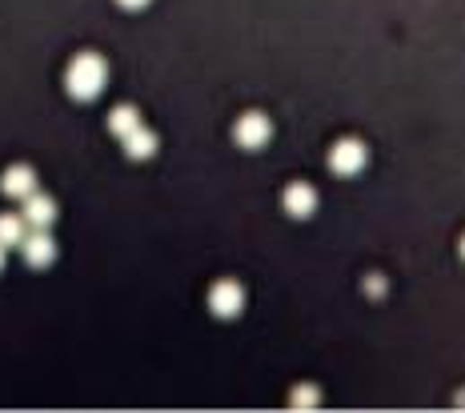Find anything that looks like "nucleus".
Masks as SVG:
<instances>
[{
	"label": "nucleus",
	"instance_id": "nucleus-6",
	"mask_svg": "<svg viewBox=\"0 0 465 413\" xmlns=\"http://www.w3.org/2000/svg\"><path fill=\"white\" fill-rule=\"evenodd\" d=\"M0 189H4V197L24 201V197L37 193V173H32L29 165H13V169H4V177H0Z\"/></svg>",
	"mask_w": 465,
	"mask_h": 413
},
{
	"label": "nucleus",
	"instance_id": "nucleus-11",
	"mask_svg": "<svg viewBox=\"0 0 465 413\" xmlns=\"http://www.w3.org/2000/svg\"><path fill=\"white\" fill-rule=\"evenodd\" d=\"M133 128H141V113H136L133 105H117L113 113H109V133L113 136H128Z\"/></svg>",
	"mask_w": 465,
	"mask_h": 413
},
{
	"label": "nucleus",
	"instance_id": "nucleus-13",
	"mask_svg": "<svg viewBox=\"0 0 465 413\" xmlns=\"http://www.w3.org/2000/svg\"><path fill=\"white\" fill-rule=\"evenodd\" d=\"M0 269H4V245H0Z\"/></svg>",
	"mask_w": 465,
	"mask_h": 413
},
{
	"label": "nucleus",
	"instance_id": "nucleus-1",
	"mask_svg": "<svg viewBox=\"0 0 465 413\" xmlns=\"http://www.w3.org/2000/svg\"><path fill=\"white\" fill-rule=\"evenodd\" d=\"M65 84H68V92H73L76 101H97L101 92H105V84H109V65H105V57L81 53V57L73 60V65H68Z\"/></svg>",
	"mask_w": 465,
	"mask_h": 413
},
{
	"label": "nucleus",
	"instance_id": "nucleus-8",
	"mask_svg": "<svg viewBox=\"0 0 465 413\" xmlns=\"http://www.w3.org/2000/svg\"><path fill=\"white\" fill-rule=\"evenodd\" d=\"M24 217H29L32 229H48V225L57 221V201H53V197H45V193L37 189L32 197H24Z\"/></svg>",
	"mask_w": 465,
	"mask_h": 413
},
{
	"label": "nucleus",
	"instance_id": "nucleus-4",
	"mask_svg": "<svg viewBox=\"0 0 465 413\" xmlns=\"http://www.w3.org/2000/svg\"><path fill=\"white\" fill-rule=\"evenodd\" d=\"M209 309L217 317H237L241 309H245V289L237 286V281H217V286L209 289Z\"/></svg>",
	"mask_w": 465,
	"mask_h": 413
},
{
	"label": "nucleus",
	"instance_id": "nucleus-7",
	"mask_svg": "<svg viewBox=\"0 0 465 413\" xmlns=\"http://www.w3.org/2000/svg\"><path fill=\"white\" fill-rule=\"evenodd\" d=\"M281 205H285L289 217H309V213L317 209L313 185H305V180H293V185L285 189V197H281Z\"/></svg>",
	"mask_w": 465,
	"mask_h": 413
},
{
	"label": "nucleus",
	"instance_id": "nucleus-3",
	"mask_svg": "<svg viewBox=\"0 0 465 413\" xmlns=\"http://www.w3.org/2000/svg\"><path fill=\"white\" fill-rule=\"evenodd\" d=\"M269 136H273V125L265 113H245L237 120V128H232V141L241 149H261V145H269Z\"/></svg>",
	"mask_w": 465,
	"mask_h": 413
},
{
	"label": "nucleus",
	"instance_id": "nucleus-5",
	"mask_svg": "<svg viewBox=\"0 0 465 413\" xmlns=\"http://www.w3.org/2000/svg\"><path fill=\"white\" fill-rule=\"evenodd\" d=\"M24 261L32 265V269H45V265L57 261V241L48 237V229H37V233L24 237Z\"/></svg>",
	"mask_w": 465,
	"mask_h": 413
},
{
	"label": "nucleus",
	"instance_id": "nucleus-2",
	"mask_svg": "<svg viewBox=\"0 0 465 413\" xmlns=\"http://www.w3.org/2000/svg\"><path fill=\"white\" fill-rule=\"evenodd\" d=\"M365 161H369L365 145L353 141V136H346V141H338V145L329 149V169H333L338 177H357L361 169H365Z\"/></svg>",
	"mask_w": 465,
	"mask_h": 413
},
{
	"label": "nucleus",
	"instance_id": "nucleus-12",
	"mask_svg": "<svg viewBox=\"0 0 465 413\" xmlns=\"http://www.w3.org/2000/svg\"><path fill=\"white\" fill-rule=\"evenodd\" d=\"M117 4H120V8H145L149 0H117Z\"/></svg>",
	"mask_w": 465,
	"mask_h": 413
},
{
	"label": "nucleus",
	"instance_id": "nucleus-14",
	"mask_svg": "<svg viewBox=\"0 0 465 413\" xmlns=\"http://www.w3.org/2000/svg\"><path fill=\"white\" fill-rule=\"evenodd\" d=\"M461 257H465V237H461Z\"/></svg>",
	"mask_w": 465,
	"mask_h": 413
},
{
	"label": "nucleus",
	"instance_id": "nucleus-10",
	"mask_svg": "<svg viewBox=\"0 0 465 413\" xmlns=\"http://www.w3.org/2000/svg\"><path fill=\"white\" fill-rule=\"evenodd\" d=\"M24 237H29V217L24 213H0V245L16 249L24 245Z\"/></svg>",
	"mask_w": 465,
	"mask_h": 413
},
{
	"label": "nucleus",
	"instance_id": "nucleus-9",
	"mask_svg": "<svg viewBox=\"0 0 465 413\" xmlns=\"http://www.w3.org/2000/svg\"><path fill=\"white\" fill-rule=\"evenodd\" d=\"M120 145H125V153L133 161H149L153 153H157V133H153V128H133V133L128 136H120Z\"/></svg>",
	"mask_w": 465,
	"mask_h": 413
}]
</instances>
